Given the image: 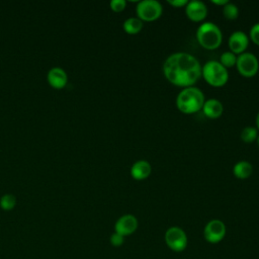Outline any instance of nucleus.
I'll return each mask as SVG.
<instances>
[{
    "instance_id": "f257e3e1",
    "label": "nucleus",
    "mask_w": 259,
    "mask_h": 259,
    "mask_svg": "<svg viewBox=\"0 0 259 259\" xmlns=\"http://www.w3.org/2000/svg\"><path fill=\"white\" fill-rule=\"evenodd\" d=\"M163 74L167 81L178 87H191L201 77L199 61L191 54L177 52L171 54L163 64Z\"/></svg>"
},
{
    "instance_id": "f03ea898",
    "label": "nucleus",
    "mask_w": 259,
    "mask_h": 259,
    "mask_svg": "<svg viewBox=\"0 0 259 259\" xmlns=\"http://www.w3.org/2000/svg\"><path fill=\"white\" fill-rule=\"evenodd\" d=\"M205 101L203 92L194 86L183 88L176 97V106L184 114H192L201 110Z\"/></svg>"
},
{
    "instance_id": "7ed1b4c3",
    "label": "nucleus",
    "mask_w": 259,
    "mask_h": 259,
    "mask_svg": "<svg viewBox=\"0 0 259 259\" xmlns=\"http://www.w3.org/2000/svg\"><path fill=\"white\" fill-rule=\"evenodd\" d=\"M196 39L205 50H215L223 41V32L213 22L205 21L196 29Z\"/></svg>"
},
{
    "instance_id": "20e7f679",
    "label": "nucleus",
    "mask_w": 259,
    "mask_h": 259,
    "mask_svg": "<svg viewBox=\"0 0 259 259\" xmlns=\"http://www.w3.org/2000/svg\"><path fill=\"white\" fill-rule=\"evenodd\" d=\"M201 76L212 87H222L229 80L228 70L219 61H207L201 67Z\"/></svg>"
},
{
    "instance_id": "39448f33",
    "label": "nucleus",
    "mask_w": 259,
    "mask_h": 259,
    "mask_svg": "<svg viewBox=\"0 0 259 259\" xmlns=\"http://www.w3.org/2000/svg\"><path fill=\"white\" fill-rule=\"evenodd\" d=\"M136 12L142 21H154L162 15L163 7L157 0H142L138 2Z\"/></svg>"
},
{
    "instance_id": "423d86ee",
    "label": "nucleus",
    "mask_w": 259,
    "mask_h": 259,
    "mask_svg": "<svg viewBox=\"0 0 259 259\" xmlns=\"http://www.w3.org/2000/svg\"><path fill=\"white\" fill-rule=\"evenodd\" d=\"M235 67L240 75L246 78H251L258 73L259 61L253 53L245 52L237 56Z\"/></svg>"
},
{
    "instance_id": "0eeeda50",
    "label": "nucleus",
    "mask_w": 259,
    "mask_h": 259,
    "mask_svg": "<svg viewBox=\"0 0 259 259\" xmlns=\"http://www.w3.org/2000/svg\"><path fill=\"white\" fill-rule=\"evenodd\" d=\"M165 242L171 250L181 252L187 246V236L181 228L170 227L165 233Z\"/></svg>"
},
{
    "instance_id": "6e6552de",
    "label": "nucleus",
    "mask_w": 259,
    "mask_h": 259,
    "mask_svg": "<svg viewBox=\"0 0 259 259\" xmlns=\"http://www.w3.org/2000/svg\"><path fill=\"white\" fill-rule=\"evenodd\" d=\"M226 235V226L221 220L209 221L203 229L204 239L211 244L221 242Z\"/></svg>"
},
{
    "instance_id": "1a4fd4ad",
    "label": "nucleus",
    "mask_w": 259,
    "mask_h": 259,
    "mask_svg": "<svg viewBox=\"0 0 259 259\" xmlns=\"http://www.w3.org/2000/svg\"><path fill=\"white\" fill-rule=\"evenodd\" d=\"M228 46L230 52L238 56L246 52L249 46V36L242 30H236L229 36Z\"/></svg>"
},
{
    "instance_id": "9d476101",
    "label": "nucleus",
    "mask_w": 259,
    "mask_h": 259,
    "mask_svg": "<svg viewBox=\"0 0 259 259\" xmlns=\"http://www.w3.org/2000/svg\"><path fill=\"white\" fill-rule=\"evenodd\" d=\"M185 14L188 19L194 22H199L205 19L207 15V7L206 5L199 0L188 1L185 6Z\"/></svg>"
},
{
    "instance_id": "9b49d317",
    "label": "nucleus",
    "mask_w": 259,
    "mask_h": 259,
    "mask_svg": "<svg viewBox=\"0 0 259 259\" xmlns=\"http://www.w3.org/2000/svg\"><path fill=\"white\" fill-rule=\"evenodd\" d=\"M137 228H138V220L133 214L121 215L115 222V225H114L115 233H118L123 237L135 233Z\"/></svg>"
},
{
    "instance_id": "f8f14e48",
    "label": "nucleus",
    "mask_w": 259,
    "mask_h": 259,
    "mask_svg": "<svg viewBox=\"0 0 259 259\" xmlns=\"http://www.w3.org/2000/svg\"><path fill=\"white\" fill-rule=\"evenodd\" d=\"M201 110L206 117L215 119V118H219L223 114L224 105L220 100H218L215 98H209L204 101Z\"/></svg>"
},
{
    "instance_id": "ddd939ff",
    "label": "nucleus",
    "mask_w": 259,
    "mask_h": 259,
    "mask_svg": "<svg viewBox=\"0 0 259 259\" xmlns=\"http://www.w3.org/2000/svg\"><path fill=\"white\" fill-rule=\"evenodd\" d=\"M130 172L135 180H145L150 176L152 166L146 160H138L132 165Z\"/></svg>"
},
{
    "instance_id": "4468645a",
    "label": "nucleus",
    "mask_w": 259,
    "mask_h": 259,
    "mask_svg": "<svg viewBox=\"0 0 259 259\" xmlns=\"http://www.w3.org/2000/svg\"><path fill=\"white\" fill-rule=\"evenodd\" d=\"M48 81L55 88H62L67 83V74L66 72L59 67H54L48 72Z\"/></svg>"
},
{
    "instance_id": "2eb2a0df",
    "label": "nucleus",
    "mask_w": 259,
    "mask_h": 259,
    "mask_svg": "<svg viewBox=\"0 0 259 259\" xmlns=\"http://www.w3.org/2000/svg\"><path fill=\"white\" fill-rule=\"evenodd\" d=\"M253 172V166L250 162L242 160L237 162L233 167V174L238 179H247Z\"/></svg>"
},
{
    "instance_id": "dca6fc26",
    "label": "nucleus",
    "mask_w": 259,
    "mask_h": 259,
    "mask_svg": "<svg viewBox=\"0 0 259 259\" xmlns=\"http://www.w3.org/2000/svg\"><path fill=\"white\" fill-rule=\"evenodd\" d=\"M143 21L138 17H128L123 21L122 28L128 34H137L143 29Z\"/></svg>"
},
{
    "instance_id": "f3484780",
    "label": "nucleus",
    "mask_w": 259,
    "mask_h": 259,
    "mask_svg": "<svg viewBox=\"0 0 259 259\" xmlns=\"http://www.w3.org/2000/svg\"><path fill=\"white\" fill-rule=\"evenodd\" d=\"M258 136V130L255 126H245L240 134L241 140L247 144L255 142Z\"/></svg>"
},
{
    "instance_id": "a211bd4d",
    "label": "nucleus",
    "mask_w": 259,
    "mask_h": 259,
    "mask_svg": "<svg viewBox=\"0 0 259 259\" xmlns=\"http://www.w3.org/2000/svg\"><path fill=\"white\" fill-rule=\"evenodd\" d=\"M226 69L228 68H232L236 66V62H237V55H235L234 53L227 51L224 52L221 57H220V61H219Z\"/></svg>"
},
{
    "instance_id": "6ab92c4d",
    "label": "nucleus",
    "mask_w": 259,
    "mask_h": 259,
    "mask_svg": "<svg viewBox=\"0 0 259 259\" xmlns=\"http://www.w3.org/2000/svg\"><path fill=\"white\" fill-rule=\"evenodd\" d=\"M223 14L225 18L229 20H234L239 15V9L238 6L232 2H228L226 5L223 6Z\"/></svg>"
},
{
    "instance_id": "aec40b11",
    "label": "nucleus",
    "mask_w": 259,
    "mask_h": 259,
    "mask_svg": "<svg viewBox=\"0 0 259 259\" xmlns=\"http://www.w3.org/2000/svg\"><path fill=\"white\" fill-rule=\"evenodd\" d=\"M16 204V198L12 194H4L0 198V206L5 210L12 209Z\"/></svg>"
},
{
    "instance_id": "412c9836",
    "label": "nucleus",
    "mask_w": 259,
    "mask_h": 259,
    "mask_svg": "<svg viewBox=\"0 0 259 259\" xmlns=\"http://www.w3.org/2000/svg\"><path fill=\"white\" fill-rule=\"evenodd\" d=\"M249 39L259 46V22L252 25L249 31Z\"/></svg>"
},
{
    "instance_id": "4be33fe9",
    "label": "nucleus",
    "mask_w": 259,
    "mask_h": 259,
    "mask_svg": "<svg viewBox=\"0 0 259 259\" xmlns=\"http://www.w3.org/2000/svg\"><path fill=\"white\" fill-rule=\"evenodd\" d=\"M109 6H110L111 10H113L114 12H120V11L124 10V8L126 7V1L125 0H111L109 3Z\"/></svg>"
},
{
    "instance_id": "5701e85b",
    "label": "nucleus",
    "mask_w": 259,
    "mask_h": 259,
    "mask_svg": "<svg viewBox=\"0 0 259 259\" xmlns=\"http://www.w3.org/2000/svg\"><path fill=\"white\" fill-rule=\"evenodd\" d=\"M123 238H124L123 236H121L120 234L114 232V233L110 236V243H111V245L114 246V247H119V246H121V245L123 244V242H124V239H123Z\"/></svg>"
},
{
    "instance_id": "b1692460",
    "label": "nucleus",
    "mask_w": 259,
    "mask_h": 259,
    "mask_svg": "<svg viewBox=\"0 0 259 259\" xmlns=\"http://www.w3.org/2000/svg\"><path fill=\"white\" fill-rule=\"evenodd\" d=\"M167 2H168V4H170L171 6L176 7V8L185 7L187 5V3H188L187 0H168Z\"/></svg>"
},
{
    "instance_id": "393cba45",
    "label": "nucleus",
    "mask_w": 259,
    "mask_h": 259,
    "mask_svg": "<svg viewBox=\"0 0 259 259\" xmlns=\"http://www.w3.org/2000/svg\"><path fill=\"white\" fill-rule=\"evenodd\" d=\"M212 4H214V5H220V6H224V5H226L229 1L228 0H211L210 1Z\"/></svg>"
},
{
    "instance_id": "a878e982",
    "label": "nucleus",
    "mask_w": 259,
    "mask_h": 259,
    "mask_svg": "<svg viewBox=\"0 0 259 259\" xmlns=\"http://www.w3.org/2000/svg\"><path fill=\"white\" fill-rule=\"evenodd\" d=\"M255 122H256V128L259 131V111H258V113H257V115H256V120H255Z\"/></svg>"
},
{
    "instance_id": "bb28decb",
    "label": "nucleus",
    "mask_w": 259,
    "mask_h": 259,
    "mask_svg": "<svg viewBox=\"0 0 259 259\" xmlns=\"http://www.w3.org/2000/svg\"><path fill=\"white\" fill-rule=\"evenodd\" d=\"M256 143H257V146H258V148H259V136H258V138H257V140H256Z\"/></svg>"
}]
</instances>
